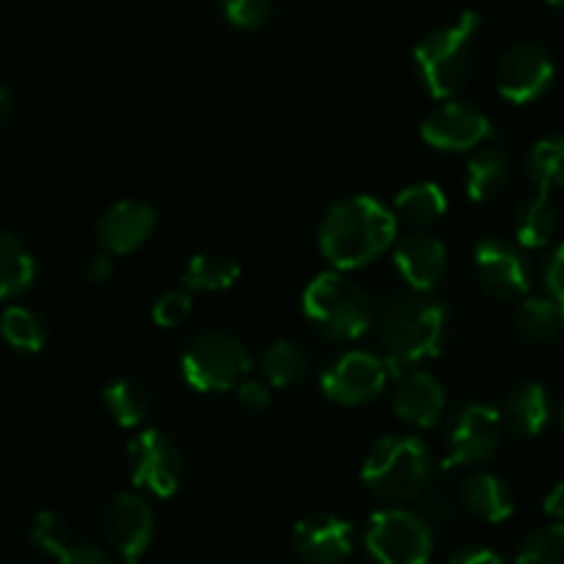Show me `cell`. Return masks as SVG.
Segmentation results:
<instances>
[{"instance_id": "obj_32", "label": "cell", "mask_w": 564, "mask_h": 564, "mask_svg": "<svg viewBox=\"0 0 564 564\" xmlns=\"http://www.w3.org/2000/svg\"><path fill=\"white\" fill-rule=\"evenodd\" d=\"M28 538H31L33 549L42 551V554L55 556V560H61V556L75 545L69 523L50 510L36 512V516L31 518V523H28Z\"/></svg>"}, {"instance_id": "obj_19", "label": "cell", "mask_w": 564, "mask_h": 564, "mask_svg": "<svg viewBox=\"0 0 564 564\" xmlns=\"http://www.w3.org/2000/svg\"><path fill=\"white\" fill-rule=\"evenodd\" d=\"M501 416H505V424L512 433L523 435V438H534L551 422L549 391L534 383V380H523V383L512 386L505 408H501Z\"/></svg>"}, {"instance_id": "obj_17", "label": "cell", "mask_w": 564, "mask_h": 564, "mask_svg": "<svg viewBox=\"0 0 564 564\" xmlns=\"http://www.w3.org/2000/svg\"><path fill=\"white\" fill-rule=\"evenodd\" d=\"M154 226H158V213L152 204L121 198L99 215L94 237L102 251H108L110 257H121V253L138 251L152 237Z\"/></svg>"}, {"instance_id": "obj_26", "label": "cell", "mask_w": 564, "mask_h": 564, "mask_svg": "<svg viewBox=\"0 0 564 564\" xmlns=\"http://www.w3.org/2000/svg\"><path fill=\"white\" fill-rule=\"evenodd\" d=\"M394 209L408 224L430 226L444 218L449 202H446V193L441 191V185H435V182H416V185H408L397 193Z\"/></svg>"}, {"instance_id": "obj_24", "label": "cell", "mask_w": 564, "mask_h": 564, "mask_svg": "<svg viewBox=\"0 0 564 564\" xmlns=\"http://www.w3.org/2000/svg\"><path fill=\"white\" fill-rule=\"evenodd\" d=\"M36 281V259L31 248L11 231L0 229V301L25 295Z\"/></svg>"}, {"instance_id": "obj_8", "label": "cell", "mask_w": 564, "mask_h": 564, "mask_svg": "<svg viewBox=\"0 0 564 564\" xmlns=\"http://www.w3.org/2000/svg\"><path fill=\"white\" fill-rule=\"evenodd\" d=\"M501 438H505V416L499 408L482 400H466L452 413L449 452L444 466L460 468L488 463L501 449Z\"/></svg>"}, {"instance_id": "obj_16", "label": "cell", "mask_w": 564, "mask_h": 564, "mask_svg": "<svg viewBox=\"0 0 564 564\" xmlns=\"http://www.w3.org/2000/svg\"><path fill=\"white\" fill-rule=\"evenodd\" d=\"M292 549L306 564H341L352 554V523L334 512H312L292 529Z\"/></svg>"}, {"instance_id": "obj_25", "label": "cell", "mask_w": 564, "mask_h": 564, "mask_svg": "<svg viewBox=\"0 0 564 564\" xmlns=\"http://www.w3.org/2000/svg\"><path fill=\"white\" fill-rule=\"evenodd\" d=\"M105 411L113 419L119 427H138L143 419L152 411V394H149L147 383L132 375H121L113 383L105 386Z\"/></svg>"}, {"instance_id": "obj_44", "label": "cell", "mask_w": 564, "mask_h": 564, "mask_svg": "<svg viewBox=\"0 0 564 564\" xmlns=\"http://www.w3.org/2000/svg\"><path fill=\"white\" fill-rule=\"evenodd\" d=\"M560 419H562V430H564V400H562V411H560Z\"/></svg>"}, {"instance_id": "obj_43", "label": "cell", "mask_w": 564, "mask_h": 564, "mask_svg": "<svg viewBox=\"0 0 564 564\" xmlns=\"http://www.w3.org/2000/svg\"><path fill=\"white\" fill-rule=\"evenodd\" d=\"M551 6H554V9H560V11H564V0H549Z\"/></svg>"}, {"instance_id": "obj_1", "label": "cell", "mask_w": 564, "mask_h": 564, "mask_svg": "<svg viewBox=\"0 0 564 564\" xmlns=\"http://www.w3.org/2000/svg\"><path fill=\"white\" fill-rule=\"evenodd\" d=\"M378 341L389 367H419L438 356L449 334L446 306L430 292H394L378 306Z\"/></svg>"}, {"instance_id": "obj_7", "label": "cell", "mask_w": 564, "mask_h": 564, "mask_svg": "<svg viewBox=\"0 0 564 564\" xmlns=\"http://www.w3.org/2000/svg\"><path fill=\"white\" fill-rule=\"evenodd\" d=\"M433 540L422 516L400 507L375 512L367 529V549L378 564H427Z\"/></svg>"}, {"instance_id": "obj_35", "label": "cell", "mask_w": 564, "mask_h": 564, "mask_svg": "<svg viewBox=\"0 0 564 564\" xmlns=\"http://www.w3.org/2000/svg\"><path fill=\"white\" fill-rule=\"evenodd\" d=\"M193 303L187 292H165L152 308V317L160 328H174V325L185 323L187 314H191Z\"/></svg>"}, {"instance_id": "obj_33", "label": "cell", "mask_w": 564, "mask_h": 564, "mask_svg": "<svg viewBox=\"0 0 564 564\" xmlns=\"http://www.w3.org/2000/svg\"><path fill=\"white\" fill-rule=\"evenodd\" d=\"M226 20L242 31H253L273 20L275 0H220Z\"/></svg>"}, {"instance_id": "obj_27", "label": "cell", "mask_w": 564, "mask_h": 564, "mask_svg": "<svg viewBox=\"0 0 564 564\" xmlns=\"http://www.w3.org/2000/svg\"><path fill=\"white\" fill-rule=\"evenodd\" d=\"M237 279H240V264L218 253H196L182 270V284L191 292L229 290Z\"/></svg>"}, {"instance_id": "obj_40", "label": "cell", "mask_w": 564, "mask_h": 564, "mask_svg": "<svg viewBox=\"0 0 564 564\" xmlns=\"http://www.w3.org/2000/svg\"><path fill=\"white\" fill-rule=\"evenodd\" d=\"M110 275H113V259H110L108 251L94 253L86 262V279L94 281V284H105Z\"/></svg>"}, {"instance_id": "obj_29", "label": "cell", "mask_w": 564, "mask_h": 564, "mask_svg": "<svg viewBox=\"0 0 564 564\" xmlns=\"http://www.w3.org/2000/svg\"><path fill=\"white\" fill-rule=\"evenodd\" d=\"M527 176L538 191H560L564 187V132L540 138L527 158Z\"/></svg>"}, {"instance_id": "obj_30", "label": "cell", "mask_w": 564, "mask_h": 564, "mask_svg": "<svg viewBox=\"0 0 564 564\" xmlns=\"http://www.w3.org/2000/svg\"><path fill=\"white\" fill-rule=\"evenodd\" d=\"M259 364H262V375L270 386L286 389V386H295L306 375L308 356L295 341L279 339L262 352V361Z\"/></svg>"}, {"instance_id": "obj_36", "label": "cell", "mask_w": 564, "mask_h": 564, "mask_svg": "<svg viewBox=\"0 0 564 564\" xmlns=\"http://www.w3.org/2000/svg\"><path fill=\"white\" fill-rule=\"evenodd\" d=\"M235 391H237V400H240V405L248 408V411H264V408L270 405V400H273V394H270V386L262 383V380L246 378Z\"/></svg>"}, {"instance_id": "obj_42", "label": "cell", "mask_w": 564, "mask_h": 564, "mask_svg": "<svg viewBox=\"0 0 564 564\" xmlns=\"http://www.w3.org/2000/svg\"><path fill=\"white\" fill-rule=\"evenodd\" d=\"M11 110H14V97H11L9 88L0 83V124H6V121H9Z\"/></svg>"}, {"instance_id": "obj_2", "label": "cell", "mask_w": 564, "mask_h": 564, "mask_svg": "<svg viewBox=\"0 0 564 564\" xmlns=\"http://www.w3.org/2000/svg\"><path fill=\"white\" fill-rule=\"evenodd\" d=\"M397 218L372 196H350L328 207L319 224V253L334 270H358L386 253L394 242Z\"/></svg>"}, {"instance_id": "obj_31", "label": "cell", "mask_w": 564, "mask_h": 564, "mask_svg": "<svg viewBox=\"0 0 564 564\" xmlns=\"http://www.w3.org/2000/svg\"><path fill=\"white\" fill-rule=\"evenodd\" d=\"M516 564H564V521L529 532L518 545Z\"/></svg>"}, {"instance_id": "obj_21", "label": "cell", "mask_w": 564, "mask_h": 564, "mask_svg": "<svg viewBox=\"0 0 564 564\" xmlns=\"http://www.w3.org/2000/svg\"><path fill=\"white\" fill-rule=\"evenodd\" d=\"M516 240L521 248H545L556 237L560 229V209L554 198L545 191H534L532 196L521 198L516 207Z\"/></svg>"}, {"instance_id": "obj_10", "label": "cell", "mask_w": 564, "mask_h": 564, "mask_svg": "<svg viewBox=\"0 0 564 564\" xmlns=\"http://www.w3.org/2000/svg\"><path fill=\"white\" fill-rule=\"evenodd\" d=\"M389 361L367 350H350L336 358L319 378L323 394L336 405H367L389 383Z\"/></svg>"}, {"instance_id": "obj_12", "label": "cell", "mask_w": 564, "mask_h": 564, "mask_svg": "<svg viewBox=\"0 0 564 564\" xmlns=\"http://www.w3.org/2000/svg\"><path fill=\"white\" fill-rule=\"evenodd\" d=\"M554 83V61L538 44H516L507 50L496 69V88L516 105H529L543 97Z\"/></svg>"}, {"instance_id": "obj_18", "label": "cell", "mask_w": 564, "mask_h": 564, "mask_svg": "<svg viewBox=\"0 0 564 564\" xmlns=\"http://www.w3.org/2000/svg\"><path fill=\"white\" fill-rule=\"evenodd\" d=\"M394 268L408 290L433 292L449 270V251L438 237L427 231H413L402 237L394 248Z\"/></svg>"}, {"instance_id": "obj_37", "label": "cell", "mask_w": 564, "mask_h": 564, "mask_svg": "<svg viewBox=\"0 0 564 564\" xmlns=\"http://www.w3.org/2000/svg\"><path fill=\"white\" fill-rule=\"evenodd\" d=\"M58 564H113V560H110L99 545L75 543L64 556H61Z\"/></svg>"}, {"instance_id": "obj_15", "label": "cell", "mask_w": 564, "mask_h": 564, "mask_svg": "<svg viewBox=\"0 0 564 564\" xmlns=\"http://www.w3.org/2000/svg\"><path fill=\"white\" fill-rule=\"evenodd\" d=\"M391 405L402 422L413 427H438L446 411V391L435 375L427 369L405 367L397 369L394 391H391Z\"/></svg>"}, {"instance_id": "obj_22", "label": "cell", "mask_w": 564, "mask_h": 564, "mask_svg": "<svg viewBox=\"0 0 564 564\" xmlns=\"http://www.w3.org/2000/svg\"><path fill=\"white\" fill-rule=\"evenodd\" d=\"M516 330L529 345H549L564 334V303L554 295L529 297L518 306Z\"/></svg>"}, {"instance_id": "obj_20", "label": "cell", "mask_w": 564, "mask_h": 564, "mask_svg": "<svg viewBox=\"0 0 564 564\" xmlns=\"http://www.w3.org/2000/svg\"><path fill=\"white\" fill-rule=\"evenodd\" d=\"M460 505L479 521L501 523L516 512V496L505 479L488 471H477L460 485Z\"/></svg>"}, {"instance_id": "obj_14", "label": "cell", "mask_w": 564, "mask_h": 564, "mask_svg": "<svg viewBox=\"0 0 564 564\" xmlns=\"http://www.w3.org/2000/svg\"><path fill=\"white\" fill-rule=\"evenodd\" d=\"M494 135V124L479 108L468 102H446L430 110L422 121V138L438 152H468Z\"/></svg>"}, {"instance_id": "obj_39", "label": "cell", "mask_w": 564, "mask_h": 564, "mask_svg": "<svg viewBox=\"0 0 564 564\" xmlns=\"http://www.w3.org/2000/svg\"><path fill=\"white\" fill-rule=\"evenodd\" d=\"M449 564H505L496 551L485 549V545H466V549H457L449 556Z\"/></svg>"}, {"instance_id": "obj_28", "label": "cell", "mask_w": 564, "mask_h": 564, "mask_svg": "<svg viewBox=\"0 0 564 564\" xmlns=\"http://www.w3.org/2000/svg\"><path fill=\"white\" fill-rule=\"evenodd\" d=\"M0 336L17 352H39L47 345V323L25 306H9L0 314Z\"/></svg>"}, {"instance_id": "obj_9", "label": "cell", "mask_w": 564, "mask_h": 564, "mask_svg": "<svg viewBox=\"0 0 564 564\" xmlns=\"http://www.w3.org/2000/svg\"><path fill=\"white\" fill-rule=\"evenodd\" d=\"M127 468L135 482V488L147 490V494L158 496V499H169L180 490L182 479H185V457L176 446L174 438L163 433V430H141L135 438L127 444Z\"/></svg>"}, {"instance_id": "obj_3", "label": "cell", "mask_w": 564, "mask_h": 564, "mask_svg": "<svg viewBox=\"0 0 564 564\" xmlns=\"http://www.w3.org/2000/svg\"><path fill=\"white\" fill-rule=\"evenodd\" d=\"M482 17L463 11L452 25L435 28L413 50L419 80L433 99L455 97L471 80Z\"/></svg>"}, {"instance_id": "obj_11", "label": "cell", "mask_w": 564, "mask_h": 564, "mask_svg": "<svg viewBox=\"0 0 564 564\" xmlns=\"http://www.w3.org/2000/svg\"><path fill=\"white\" fill-rule=\"evenodd\" d=\"M474 273L479 286L496 301H518L532 286V270L521 246L499 237H482L474 246Z\"/></svg>"}, {"instance_id": "obj_38", "label": "cell", "mask_w": 564, "mask_h": 564, "mask_svg": "<svg viewBox=\"0 0 564 564\" xmlns=\"http://www.w3.org/2000/svg\"><path fill=\"white\" fill-rule=\"evenodd\" d=\"M545 286H549V295L560 297L564 303V242L554 248L549 264H545Z\"/></svg>"}, {"instance_id": "obj_6", "label": "cell", "mask_w": 564, "mask_h": 564, "mask_svg": "<svg viewBox=\"0 0 564 564\" xmlns=\"http://www.w3.org/2000/svg\"><path fill=\"white\" fill-rule=\"evenodd\" d=\"M251 372V352L237 336L207 330L187 341L182 375L196 391H231Z\"/></svg>"}, {"instance_id": "obj_13", "label": "cell", "mask_w": 564, "mask_h": 564, "mask_svg": "<svg viewBox=\"0 0 564 564\" xmlns=\"http://www.w3.org/2000/svg\"><path fill=\"white\" fill-rule=\"evenodd\" d=\"M102 532L110 549L124 560V564H138L154 538L152 507L138 494L113 496L105 507Z\"/></svg>"}, {"instance_id": "obj_41", "label": "cell", "mask_w": 564, "mask_h": 564, "mask_svg": "<svg viewBox=\"0 0 564 564\" xmlns=\"http://www.w3.org/2000/svg\"><path fill=\"white\" fill-rule=\"evenodd\" d=\"M543 510H545V516H551L554 521H564V482L556 485V488L545 496Z\"/></svg>"}, {"instance_id": "obj_23", "label": "cell", "mask_w": 564, "mask_h": 564, "mask_svg": "<svg viewBox=\"0 0 564 564\" xmlns=\"http://www.w3.org/2000/svg\"><path fill=\"white\" fill-rule=\"evenodd\" d=\"M510 182V160L501 149L485 147L468 160L466 165V193L471 202H494L505 193Z\"/></svg>"}, {"instance_id": "obj_34", "label": "cell", "mask_w": 564, "mask_h": 564, "mask_svg": "<svg viewBox=\"0 0 564 564\" xmlns=\"http://www.w3.org/2000/svg\"><path fill=\"white\" fill-rule=\"evenodd\" d=\"M422 521L427 523L430 532L433 534H449L457 529V521H460V507L444 494H433L424 496L422 501Z\"/></svg>"}, {"instance_id": "obj_4", "label": "cell", "mask_w": 564, "mask_h": 564, "mask_svg": "<svg viewBox=\"0 0 564 564\" xmlns=\"http://www.w3.org/2000/svg\"><path fill=\"white\" fill-rule=\"evenodd\" d=\"M433 452L416 435H386L369 449L361 466V482L386 505L422 499L433 482Z\"/></svg>"}, {"instance_id": "obj_5", "label": "cell", "mask_w": 564, "mask_h": 564, "mask_svg": "<svg viewBox=\"0 0 564 564\" xmlns=\"http://www.w3.org/2000/svg\"><path fill=\"white\" fill-rule=\"evenodd\" d=\"M380 303L341 270L319 273L303 292V312L308 323L334 341L361 339L378 323Z\"/></svg>"}]
</instances>
